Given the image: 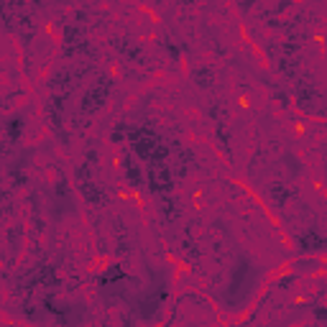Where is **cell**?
I'll return each mask as SVG.
<instances>
[{
  "label": "cell",
  "instance_id": "obj_1",
  "mask_svg": "<svg viewBox=\"0 0 327 327\" xmlns=\"http://www.w3.org/2000/svg\"><path fill=\"white\" fill-rule=\"evenodd\" d=\"M256 286V266L251 258L240 256L238 258V266L233 271V279H230V289H228V302L233 304H240L248 299V294L253 292Z\"/></svg>",
  "mask_w": 327,
  "mask_h": 327
},
{
  "label": "cell",
  "instance_id": "obj_2",
  "mask_svg": "<svg viewBox=\"0 0 327 327\" xmlns=\"http://www.w3.org/2000/svg\"><path fill=\"white\" fill-rule=\"evenodd\" d=\"M6 131H8V138H11V141H18V138H21V131H23V118H21V115L11 118L8 126H6Z\"/></svg>",
  "mask_w": 327,
  "mask_h": 327
}]
</instances>
